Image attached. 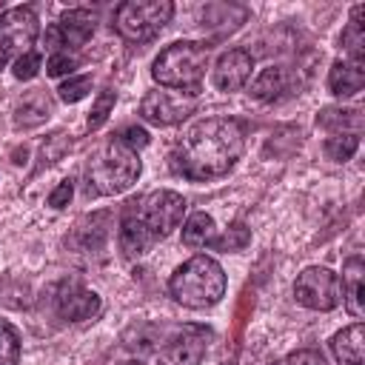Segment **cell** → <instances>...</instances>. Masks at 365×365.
Masks as SVG:
<instances>
[{
  "label": "cell",
  "mask_w": 365,
  "mask_h": 365,
  "mask_svg": "<svg viewBox=\"0 0 365 365\" xmlns=\"http://www.w3.org/2000/svg\"><path fill=\"white\" fill-rule=\"evenodd\" d=\"M245 148V134L237 120L211 117L191 125L171 148V168L185 180H214L231 171Z\"/></svg>",
  "instance_id": "6da1fadb"
},
{
  "label": "cell",
  "mask_w": 365,
  "mask_h": 365,
  "mask_svg": "<svg viewBox=\"0 0 365 365\" xmlns=\"http://www.w3.org/2000/svg\"><path fill=\"white\" fill-rule=\"evenodd\" d=\"M182 214L185 200L177 191H151L125 202L120 220V251L125 257H143L182 222Z\"/></svg>",
  "instance_id": "7a4b0ae2"
},
{
  "label": "cell",
  "mask_w": 365,
  "mask_h": 365,
  "mask_svg": "<svg viewBox=\"0 0 365 365\" xmlns=\"http://www.w3.org/2000/svg\"><path fill=\"white\" fill-rule=\"evenodd\" d=\"M168 291L185 308H211L225 294V271L217 259L197 254L171 274Z\"/></svg>",
  "instance_id": "3957f363"
},
{
  "label": "cell",
  "mask_w": 365,
  "mask_h": 365,
  "mask_svg": "<svg viewBox=\"0 0 365 365\" xmlns=\"http://www.w3.org/2000/svg\"><path fill=\"white\" fill-rule=\"evenodd\" d=\"M140 157L134 148H128L123 140L111 137L86 165V180H88V194H103L114 197L131 188L140 177Z\"/></svg>",
  "instance_id": "277c9868"
},
{
  "label": "cell",
  "mask_w": 365,
  "mask_h": 365,
  "mask_svg": "<svg viewBox=\"0 0 365 365\" xmlns=\"http://www.w3.org/2000/svg\"><path fill=\"white\" fill-rule=\"evenodd\" d=\"M205 68H208V46L194 40H180V43H171L165 51H160L151 74L163 88L197 94L205 77Z\"/></svg>",
  "instance_id": "5b68a950"
},
{
  "label": "cell",
  "mask_w": 365,
  "mask_h": 365,
  "mask_svg": "<svg viewBox=\"0 0 365 365\" xmlns=\"http://www.w3.org/2000/svg\"><path fill=\"white\" fill-rule=\"evenodd\" d=\"M171 14H174L171 0H128L117 6L114 29L128 43H145L163 31Z\"/></svg>",
  "instance_id": "8992f818"
},
{
  "label": "cell",
  "mask_w": 365,
  "mask_h": 365,
  "mask_svg": "<svg viewBox=\"0 0 365 365\" xmlns=\"http://www.w3.org/2000/svg\"><path fill=\"white\" fill-rule=\"evenodd\" d=\"M294 297L311 311H334L342 302V282L331 268L311 265L297 277Z\"/></svg>",
  "instance_id": "52a82bcc"
},
{
  "label": "cell",
  "mask_w": 365,
  "mask_h": 365,
  "mask_svg": "<svg viewBox=\"0 0 365 365\" xmlns=\"http://www.w3.org/2000/svg\"><path fill=\"white\" fill-rule=\"evenodd\" d=\"M197 108V94L191 91H148L140 103V117L151 125H174L182 123Z\"/></svg>",
  "instance_id": "ba28073f"
},
{
  "label": "cell",
  "mask_w": 365,
  "mask_h": 365,
  "mask_svg": "<svg viewBox=\"0 0 365 365\" xmlns=\"http://www.w3.org/2000/svg\"><path fill=\"white\" fill-rule=\"evenodd\" d=\"M40 34V20L31 6H14L0 14V51L9 54H29V46Z\"/></svg>",
  "instance_id": "9c48e42d"
},
{
  "label": "cell",
  "mask_w": 365,
  "mask_h": 365,
  "mask_svg": "<svg viewBox=\"0 0 365 365\" xmlns=\"http://www.w3.org/2000/svg\"><path fill=\"white\" fill-rule=\"evenodd\" d=\"M208 348V331L202 325H182L157 351L160 365H200Z\"/></svg>",
  "instance_id": "30bf717a"
},
{
  "label": "cell",
  "mask_w": 365,
  "mask_h": 365,
  "mask_svg": "<svg viewBox=\"0 0 365 365\" xmlns=\"http://www.w3.org/2000/svg\"><path fill=\"white\" fill-rule=\"evenodd\" d=\"M94 14L88 9H68L60 14V20L46 31V40L51 46H83L94 34Z\"/></svg>",
  "instance_id": "8fae6325"
},
{
  "label": "cell",
  "mask_w": 365,
  "mask_h": 365,
  "mask_svg": "<svg viewBox=\"0 0 365 365\" xmlns=\"http://www.w3.org/2000/svg\"><path fill=\"white\" fill-rule=\"evenodd\" d=\"M54 299H57V314L68 322H86L103 311L100 297L94 291L83 288L80 282H63Z\"/></svg>",
  "instance_id": "7c38bea8"
},
{
  "label": "cell",
  "mask_w": 365,
  "mask_h": 365,
  "mask_svg": "<svg viewBox=\"0 0 365 365\" xmlns=\"http://www.w3.org/2000/svg\"><path fill=\"white\" fill-rule=\"evenodd\" d=\"M251 66L254 63L245 48H228L225 54H220L211 80L220 91H240L245 86V80L251 77Z\"/></svg>",
  "instance_id": "4fadbf2b"
},
{
  "label": "cell",
  "mask_w": 365,
  "mask_h": 365,
  "mask_svg": "<svg viewBox=\"0 0 365 365\" xmlns=\"http://www.w3.org/2000/svg\"><path fill=\"white\" fill-rule=\"evenodd\" d=\"M54 114V100L46 88L26 91L14 106V125L17 128H37Z\"/></svg>",
  "instance_id": "5bb4252c"
},
{
  "label": "cell",
  "mask_w": 365,
  "mask_h": 365,
  "mask_svg": "<svg viewBox=\"0 0 365 365\" xmlns=\"http://www.w3.org/2000/svg\"><path fill=\"white\" fill-rule=\"evenodd\" d=\"M365 86V63L362 60H336L328 71V88L336 97H351Z\"/></svg>",
  "instance_id": "9a60e30c"
},
{
  "label": "cell",
  "mask_w": 365,
  "mask_h": 365,
  "mask_svg": "<svg viewBox=\"0 0 365 365\" xmlns=\"http://www.w3.org/2000/svg\"><path fill=\"white\" fill-rule=\"evenodd\" d=\"M362 279H365V262L362 257H351L342 268V302L345 311L354 319L365 317V305H362Z\"/></svg>",
  "instance_id": "2e32d148"
},
{
  "label": "cell",
  "mask_w": 365,
  "mask_h": 365,
  "mask_svg": "<svg viewBox=\"0 0 365 365\" xmlns=\"http://www.w3.org/2000/svg\"><path fill=\"white\" fill-rule=\"evenodd\" d=\"M331 351L342 365H365V328L354 322L331 339Z\"/></svg>",
  "instance_id": "e0dca14e"
},
{
  "label": "cell",
  "mask_w": 365,
  "mask_h": 365,
  "mask_svg": "<svg viewBox=\"0 0 365 365\" xmlns=\"http://www.w3.org/2000/svg\"><path fill=\"white\" fill-rule=\"evenodd\" d=\"M288 88V74L285 68L279 66H268L257 74V80L251 83V97L254 100H262V103H271L277 97H282V91Z\"/></svg>",
  "instance_id": "ac0fdd59"
},
{
  "label": "cell",
  "mask_w": 365,
  "mask_h": 365,
  "mask_svg": "<svg viewBox=\"0 0 365 365\" xmlns=\"http://www.w3.org/2000/svg\"><path fill=\"white\" fill-rule=\"evenodd\" d=\"M317 125H322L328 131L359 134L362 131V114H359V108H322L317 114Z\"/></svg>",
  "instance_id": "d6986e66"
},
{
  "label": "cell",
  "mask_w": 365,
  "mask_h": 365,
  "mask_svg": "<svg viewBox=\"0 0 365 365\" xmlns=\"http://www.w3.org/2000/svg\"><path fill=\"white\" fill-rule=\"evenodd\" d=\"M211 240H214V220H211V214L194 211L185 220V225H182V242L188 248H200V245H208Z\"/></svg>",
  "instance_id": "ffe728a7"
},
{
  "label": "cell",
  "mask_w": 365,
  "mask_h": 365,
  "mask_svg": "<svg viewBox=\"0 0 365 365\" xmlns=\"http://www.w3.org/2000/svg\"><path fill=\"white\" fill-rule=\"evenodd\" d=\"M362 6L351 9V20L342 29V48L348 51V60H362L365 54V29H362Z\"/></svg>",
  "instance_id": "44dd1931"
},
{
  "label": "cell",
  "mask_w": 365,
  "mask_h": 365,
  "mask_svg": "<svg viewBox=\"0 0 365 365\" xmlns=\"http://www.w3.org/2000/svg\"><path fill=\"white\" fill-rule=\"evenodd\" d=\"M359 148V134H336L325 140V157L334 163H345L356 154Z\"/></svg>",
  "instance_id": "7402d4cb"
},
{
  "label": "cell",
  "mask_w": 365,
  "mask_h": 365,
  "mask_svg": "<svg viewBox=\"0 0 365 365\" xmlns=\"http://www.w3.org/2000/svg\"><path fill=\"white\" fill-rule=\"evenodd\" d=\"M248 242H251V231L242 222H234V225H228V231L222 237H214L208 245L214 251H225L228 254V251H242Z\"/></svg>",
  "instance_id": "603a6c76"
},
{
  "label": "cell",
  "mask_w": 365,
  "mask_h": 365,
  "mask_svg": "<svg viewBox=\"0 0 365 365\" xmlns=\"http://www.w3.org/2000/svg\"><path fill=\"white\" fill-rule=\"evenodd\" d=\"M20 362V334L11 322L0 319V365H17Z\"/></svg>",
  "instance_id": "cb8c5ba5"
},
{
  "label": "cell",
  "mask_w": 365,
  "mask_h": 365,
  "mask_svg": "<svg viewBox=\"0 0 365 365\" xmlns=\"http://www.w3.org/2000/svg\"><path fill=\"white\" fill-rule=\"evenodd\" d=\"M71 148V137L63 134V131H54L51 137H46L43 148H40V160L43 165H54L57 160H63V154Z\"/></svg>",
  "instance_id": "d4e9b609"
},
{
  "label": "cell",
  "mask_w": 365,
  "mask_h": 365,
  "mask_svg": "<svg viewBox=\"0 0 365 365\" xmlns=\"http://www.w3.org/2000/svg\"><path fill=\"white\" fill-rule=\"evenodd\" d=\"M88 91H91V77H88V74L68 77V80H63L60 88H57V94H60L63 103H80Z\"/></svg>",
  "instance_id": "484cf974"
},
{
  "label": "cell",
  "mask_w": 365,
  "mask_h": 365,
  "mask_svg": "<svg viewBox=\"0 0 365 365\" xmlns=\"http://www.w3.org/2000/svg\"><path fill=\"white\" fill-rule=\"evenodd\" d=\"M114 100H117V94L114 91H100V97L94 100V106H91V114H88V131H97L106 120H108V114H111V108H114Z\"/></svg>",
  "instance_id": "4316f807"
},
{
  "label": "cell",
  "mask_w": 365,
  "mask_h": 365,
  "mask_svg": "<svg viewBox=\"0 0 365 365\" xmlns=\"http://www.w3.org/2000/svg\"><path fill=\"white\" fill-rule=\"evenodd\" d=\"M37 71H40V54L37 51H29V54L17 57L14 66H11V74L17 80H31V77H37Z\"/></svg>",
  "instance_id": "83f0119b"
},
{
  "label": "cell",
  "mask_w": 365,
  "mask_h": 365,
  "mask_svg": "<svg viewBox=\"0 0 365 365\" xmlns=\"http://www.w3.org/2000/svg\"><path fill=\"white\" fill-rule=\"evenodd\" d=\"M274 365H325V356H322L319 351H314V348H299V351L282 356V359L274 362Z\"/></svg>",
  "instance_id": "f1b7e54d"
},
{
  "label": "cell",
  "mask_w": 365,
  "mask_h": 365,
  "mask_svg": "<svg viewBox=\"0 0 365 365\" xmlns=\"http://www.w3.org/2000/svg\"><path fill=\"white\" fill-rule=\"evenodd\" d=\"M77 68V60L74 57H68V54H51L48 57V63H46V74L48 77H63V74H71Z\"/></svg>",
  "instance_id": "f546056e"
},
{
  "label": "cell",
  "mask_w": 365,
  "mask_h": 365,
  "mask_svg": "<svg viewBox=\"0 0 365 365\" xmlns=\"http://www.w3.org/2000/svg\"><path fill=\"white\" fill-rule=\"evenodd\" d=\"M117 140H123L128 148L137 151V148H145V145H148V131L140 128V125H125V128H120Z\"/></svg>",
  "instance_id": "4dcf8cb0"
},
{
  "label": "cell",
  "mask_w": 365,
  "mask_h": 365,
  "mask_svg": "<svg viewBox=\"0 0 365 365\" xmlns=\"http://www.w3.org/2000/svg\"><path fill=\"white\" fill-rule=\"evenodd\" d=\"M251 308H254V291H245V294H242V299H240V305H237V314H234V342L240 339L242 325H245V319H248Z\"/></svg>",
  "instance_id": "1f68e13d"
},
{
  "label": "cell",
  "mask_w": 365,
  "mask_h": 365,
  "mask_svg": "<svg viewBox=\"0 0 365 365\" xmlns=\"http://www.w3.org/2000/svg\"><path fill=\"white\" fill-rule=\"evenodd\" d=\"M71 197H74V182H71V180H63V182L48 194V205H51V208H63V205H68Z\"/></svg>",
  "instance_id": "d6a6232c"
},
{
  "label": "cell",
  "mask_w": 365,
  "mask_h": 365,
  "mask_svg": "<svg viewBox=\"0 0 365 365\" xmlns=\"http://www.w3.org/2000/svg\"><path fill=\"white\" fill-rule=\"evenodd\" d=\"M26 154H29V151H26V148H17V151H14V154H11V157H14V163H17V165H20V163H26Z\"/></svg>",
  "instance_id": "836d02e7"
},
{
  "label": "cell",
  "mask_w": 365,
  "mask_h": 365,
  "mask_svg": "<svg viewBox=\"0 0 365 365\" xmlns=\"http://www.w3.org/2000/svg\"><path fill=\"white\" fill-rule=\"evenodd\" d=\"M3 66H6V54L0 51V68H3Z\"/></svg>",
  "instance_id": "e575fe53"
},
{
  "label": "cell",
  "mask_w": 365,
  "mask_h": 365,
  "mask_svg": "<svg viewBox=\"0 0 365 365\" xmlns=\"http://www.w3.org/2000/svg\"><path fill=\"white\" fill-rule=\"evenodd\" d=\"M123 365H143V362H123Z\"/></svg>",
  "instance_id": "d590c367"
}]
</instances>
